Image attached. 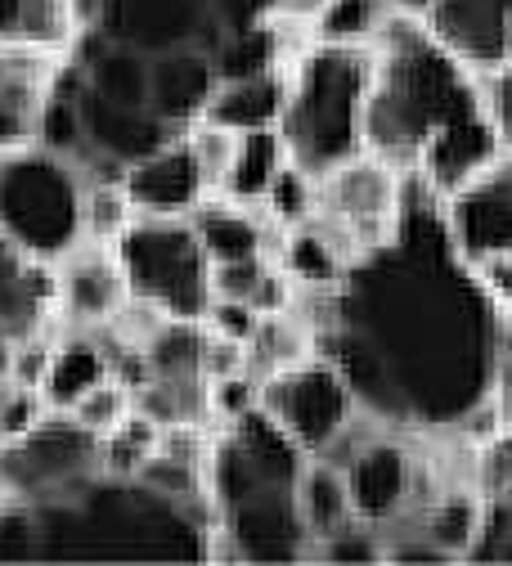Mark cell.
I'll list each match as a JSON object with an SVG mask.
<instances>
[{"label":"cell","instance_id":"obj_1","mask_svg":"<svg viewBox=\"0 0 512 566\" xmlns=\"http://www.w3.org/2000/svg\"><path fill=\"white\" fill-rule=\"evenodd\" d=\"M359 409L396 432H454L499 396L503 315L472 261L450 243L441 193L405 176V207L387 239L337 279V319L315 337Z\"/></svg>","mask_w":512,"mask_h":566},{"label":"cell","instance_id":"obj_2","mask_svg":"<svg viewBox=\"0 0 512 566\" xmlns=\"http://www.w3.org/2000/svg\"><path fill=\"white\" fill-rule=\"evenodd\" d=\"M369 45L364 149L405 176H422L441 198L503 154L477 73L436 41L427 14L391 10Z\"/></svg>","mask_w":512,"mask_h":566},{"label":"cell","instance_id":"obj_3","mask_svg":"<svg viewBox=\"0 0 512 566\" xmlns=\"http://www.w3.org/2000/svg\"><path fill=\"white\" fill-rule=\"evenodd\" d=\"M211 490L176 504L139 476L86 481L0 509V562H202L216 531Z\"/></svg>","mask_w":512,"mask_h":566},{"label":"cell","instance_id":"obj_4","mask_svg":"<svg viewBox=\"0 0 512 566\" xmlns=\"http://www.w3.org/2000/svg\"><path fill=\"white\" fill-rule=\"evenodd\" d=\"M306 450L288 441L265 409H243L226 422L211 446L207 485L216 500V531L207 535V557L230 562H306L311 531L297 504Z\"/></svg>","mask_w":512,"mask_h":566},{"label":"cell","instance_id":"obj_5","mask_svg":"<svg viewBox=\"0 0 512 566\" xmlns=\"http://www.w3.org/2000/svg\"><path fill=\"white\" fill-rule=\"evenodd\" d=\"M374 82V45L306 41L288 59V99L279 135L288 158L324 180L333 167L364 154V99Z\"/></svg>","mask_w":512,"mask_h":566},{"label":"cell","instance_id":"obj_6","mask_svg":"<svg viewBox=\"0 0 512 566\" xmlns=\"http://www.w3.org/2000/svg\"><path fill=\"white\" fill-rule=\"evenodd\" d=\"M86 176L77 163L45 149H0V234L36 261H63L86 239Z\"/></svg>","mask_w":512,"mask_h":566},{"label":"cell","instance_id":"obj_7","mask_svg":"<svg viewBox=\"0 0 512 566\" xmlns=\"http://www.w3.org/2000/svg\"><path fill=\"white\" fill-rule=\"evenodd\" d=\"M130 297L158 306L167 319H202L211 306V252L194 217H135L113 243Z\"/></svg>","mask_w":512,"mask_h":566},{"label":"cell","instance_id":"obj_8","mask_svg":"<svg viewBox=\"0 0 512 566\" xmlns=\"http://www.w3.org/2000/svg\"><path fill=\"white\" fill-rule=\"evenodd\" d=\"M257 409H265V418L288 441H297L306 454H320L355 418L359 400L333 360L311 356L265 374L257 382Z\"/></svg>","mask_w":512,"mask_h":566},{"label":"cell","instance_id":"obj_9","mask_svg":"<svg viewBox=\"0 0 512 566\" xmlns=\"http://www.w3.org/2000/svg\"><path fill=\"white\" fill-rule=\"evenodd\" d=\"M104 468V437L82 428L67 409H50L19 441H0V472L10 476L14 500L67 490Z\"/></svg>","mask_w":512,"mask_h":566},{"label":"cell","instance_id":"obj_10","mask_svg":"<svg viewBox=\"0 0 512 566\" xmlns=\"http://www.w3.org/2000/svg\"><path fill=\"white\" fill-rule=\"evenodd\" d=\"M400 207H405V171H396L369 149L333 167L315 185V211L324 221H333L359 252L396 230Z\"/></svg>","mask_w":512,"mask_h":566},{"label":"cell","instance_id":"obj_11","mask_svg":"<svg viewBox=\"0 0 512 566\" xmlns=\"http://www.w3.org/2000/svg\"><path fill=\"white\" fill-rule=\"evenodd\" d=\"M441 217L463 261L481 265L494 256H512V154L503 149L494 163L450 189L441 198Z\"/></svg>","mask_w":512,"mask_h":566},{"label":"cell","instance_id":"obj_12","mask_svg":"<svg viewBox=\"0 0 512 566\" xmlns=\"http://www.w3.org/2000/svg\"><path fill=\"white\" fill-rule=\"evenodd\" d=\"M104 36L139 45L144 54H163V50L216 54L226 41L221 0H108Z\"/></svg>","mask_w":512,"mask_h":566},{"label":"cell","instance_id":"obj_13","mask_svg":"<svg viewBox=\"0 0 512 566\" xmlns=\"http://www.w3.org/2000/svg\"><path fill=\"white\" fill-rule=\"evenodd\" d=\"M59 279V319L72 328H108L130 302V279L113 243L82 239L63 261H54Z\"/></svg>","mask_w":512,"mask_h":566},{"label":"cell","instance_id":"obj_14","mask_svg":"<svg viewBox=\"0 0 512 566\" xmlns=\"http://www.w3.org/2000/svg\"><path fill=\"white\" fill-rule=\"evenodd\" d=\"M422 468L414 463L409 446L396 437V428H383L369 446H364L351 468H346V481H351V500H355V517L374 522V526H387L396 522L400 513H414V500L422 490Z\"/></svg>","mask_w":512,"mask_h":566},{"label":"cell","instance_id":"obj_15","mask_svg":"<svg viewBox=\"0 0 512 566\" xmlns=\"http://www.w3.org/2000/svg\"><path fill=\"white\" fill-rule=\"evenodd\" d=\"M126 189L139 217H194L198 202L211 193L189 135H176L154 154H144L139 163H130Z\"/></svg>","mask_w":512,"mask_h":566},{"label":"cell","instance_id":"obj_16","mask_svg":"<svg viewBox=\"0 0 512 566\" xmlns=\"http://www.w3.org/2000/svg\"><path fill=\"white\" fill-rule=\"evenodd\" d=\"M427 23L459 63L477 77L512 54V10L508 0H431Z\"/></svg>","mask_w":512,"mask_h":566},{"label":"cell","instance_id":"obj_17","mask_svg":"<svg viewBox=\"0 0 512 566\" xmlns=\"http://www.w3.org/2000/svg\"><path fill=\"white\" fill-rule=\"evenodd\" d=\"M283 99H288V63L257 67V73H239V77H216L198 122L230 126L239 135L265 130V126H279Z\"/></svg>","mask_w":512,"mask_h":566},{"label":"cell","instance_id":"obj_18","mask_svg":"<svg viewBox=\"0 0 512 566\" xmlns=\"http://www.w3.org/2000/svg\"><path fill=\"white\" fill-rule=\"evenodd\" d=\"M149 82H154V108L171 126L189 130L202 117L207 95L216 86V63L207 50H163L154 54Z\"/></svg>","mask_w":512,"mask_h":566},{"label":"cell","instance_id":"obj_19","mask_svg":"<svg viewBox=\"0 0 512 566\" xmlns=\"http://www.w3.org/2000/svg\"><path fill=\"white\" fill-rule=\"evenodd\" d=\"M113 378V356L100 333L82 328V333H67L54 342V356H50V369H45V400L50 409H67L77 396H86L95 382Z\"/></svg>","mask_w":512,"mask_h":566},{"label":"cell","instance_id":"obj_20","mask_svg":"<svg viewBox=\"0 0 512 566\" xmlns=\"http://www.w3.org/2000/svg\"><path fill=\"white\" fill-rule=\"evenodd\" d=\"M288 145L279 126H265V130H243L239 135V149H234V163H230V176L221 185V198L230 202H243V207H261L270 185L279 180V171L288 167Z\"/></svg>","mask_w":512,"mask_h":566},{"label":"cell","instance_id":"obj_21","mask_svg":"<svg viewBox=\"0 0 512 566\" xmlns=\"http://www.w3.org/2000/svg\"><path fill=\"white\" fill-rule=\"evenodd\" d=\"M297 504H302L311 544H315V539H328V535L342 531V526H351V522H355V500H351L346 468H333V463H324V459L311 454L306 468H302Z\"/></svg>","mask_w":512,"mask_h":566},{"label":"cell","instance_id":"obj_22","mask_svg":"<svg viewBox=\"0 0 512 566\" xmlns=\"http://www.w3.org/2000/svg\"><path fill=\"white\" fill-rule=\"evenodd\" d=\"M320 356V346H315V333L292 315V311H270L257 319L252 337H248V374L261 382L265 374L274 369H288V365H297V360H311Z\"/></svg>","mask_w":512,"mask_h":566},{"label":"cell","instance_id":"obj_23","mask_svg":"<svg viewBox=\"0 0 512 566\" xmlns=\"http://www.w3.org/2000/svg\"><path fill=\"white\" fill-rule=\"evenodd\" d=\"M481 513H485V500L481 494H468V490H450L441 500H431L422 513H418V526L441 544L454 562L472 553L477 544V531H481Z\"/></svg>","mask_w":512,"mask_h":566},{"label":"cell","instance_id":"obj_24","mask_svg":"<svg viewBox=\"0 0 512 566\" xmlns=\"http://www.w3.org/2000/svg\"><path fill=\"white\" fill-rule=\"evenodd\" d=\"M10 36L36 50H50V54H72V45L82 41L67 0H19Z\"/></svg>","mask_w":512,"mask_h":566},{"label":"cell","instance_id":"obj_25","mask_svg":"<svg viewBox=\"0 0 512 566\" xmlns=\"http://www.w3.org/2000/svg\"><path fill=\"white\" fill-rule=\"evenodd\" d=\"M139 217L126 176L122 180H86V202H82V226L91 243H117L126 234V226Z\"/></svg>","mask_w":512,"mask_h":566},{"label":"cell","instance_id":"obj_26","mask_svg":"<svg viewBox=\"0 0 512 566\" xmlns=\"http://www.w3.org/2000/svg\"><path fill=\"white\" fill-rule=\"evenodd\" d=\"M158 437H163V422H154L149 413L130 409L117 428L104 437V472H117V476H135L149 454L158 450Z\"/></svg>","mask_w":512,"mask_h":566},{"label":"cell","instance_id":"obj_27","mask_svg":"<svg viewBox=\"0 0 512 566\" xmlns=\"http://www.w3.org/2000/svg\"><path fill=\"white\" fill-rule=\"evenodd\" d=\"M391 6L387 0H333L324 19L315 23V41H351V45H369L378 28L387 23Z\"/></svg>","mask_w":512,"mask_h":566},{"label":"cell","instance_id":"obj_28","mask_svg":"<svg viewBox=\"0 0 512 566\" xmlns=\"http://www.w3.org/2000/svg\"><path fill=\"white\" fill-rule=\"evenodd\" d=\"M306 562H333V566H369V562H383V531L374 522L355 517L351 526L333 531L328 539H315Z\"/></svg>","mask_w":512,"mask_h":566},{"label":"cell","instance_id":"obj_29","mask_svg":"<svg viewBox=\"0 0 512 566\" xmlns=\"http://www.w3.org/2000/svg\"><path fill=\"white\" fill-rule=\"evenodd\" d=\"M130 409H135V391H130L122 378H104V382H95L86 396H77V400L67 405V413L77 418L82 428H91L95 437H108Z\"/></svg>","mask_w":512,"mask_h":566},{"label":"cell","instance_id":"obj_30","mask_svg":"<svg viewBox=\"0 0 512 566\" xmlns=\"http://www.w3.org/2000/svg\"><path fill=\"white\" fill-rule=\"evenodd\" d=\"M185 135H189L198 163H202V176H207L211 193H221V185L230 176V163H234V149H239V130L216 126V122H194Z\"/></svg>","mask_w":512,"mask_h":566},{"label":"cell","instance_id":"obj_31","mask_svg":"<svg viewBox=\"0 0 512 566\" xmlns=\"http://www.w3.org/2000/svg\"><path fill=\"white\" fill-rule=\"evenodd\" d=\"M468 557H477V562H512V490L499 494V500H485L481 531H477V544H472Z\"/></svg>","mask_w":512,"mask_h":566},{"label":"cell","instance_id":"obj_32","mask_svg":"<svg viewBox=\"0 0 512 566\" xmlns=\"http://www.w3.org/2000/svg\"><path fill=\"white\" fill-rule=\"evenodd\" d=\"M477 490L481 500H499V494L512 490V428L477 446Z\"/></svg>","mask_w":512,"mask_h":566},{"label":"cell","instance_id":"obj_33","mask_svg":"<svg viewBox=\"0 0 512 566\" xmlns=\"http://www.w3.org/2000/svg\"><path fill=\"white\" fill-rule=\"evenodd\" d=\"M481 91H485V113H490V122L499 130V145L512 154V54L499 67H490Z\"/></svg>","mask_w":512,"mask_h":566},{"label":"cell","instance_id":"obj_34","mask_svg":"<svg viewBox=\"0 0 512 566\" xmlns=\"http://www.w3.org/2000/svg\"><path fill=\"white\" fill-rule=\"evenodd\" d=\"M328 6H333V0H274V19H279L283 28H302V32L311 36Z\"/></svg>","mask_w":512,"mask_h":566},{"label":"cell","instance_id":"obj_35","mask_svg":"<svg viewBox=\"0 0 512 566\" xmlns=\"http://www.w3.org/2000/svg\"><path fill=\"white\" fill-rule=\"evenodd\" d=\"M10 356H14V337L0 328V400H6V391H10Z\"/></svg>","mask_w":512,"mask_h":566},{"label":"cell","instance_id":"obj_36","mask_svg":"<svg viewBox=\"0 0 512 566\" xmlns=\"http://www.w3.org/2000/svg\"><path fill=\"white\" fill-rule=\"evenodd\" d=\"M499 405H503V428H512V369L499 378Z\"/></svg>","mask_w":512,"mask_h":566},{"label":"cell","instance_id":"obj_37","mask_svg":"<svg viewBox=\"0 0 512 566\" xmlns=\"http://www.w3.org/2000/svg\"><path fill=\"white\" fill-rule=\"evenodd\" d=\"M391 10H405V14H427L431 10V0H387Z\"/></svg>","mask_w":512,"mask_h":566},{"label":"cell","instance_id":"obj_38","mask_svg":"<svg viewBox=\"0 0 512 566\" xmlns=\"http://www.w3.org/2000/svg\"><path fill=\"white\" fill-rule=\"evenodd\" d=\"M14 6L19 0H0V36H10V28H14Z\"/></svg>","mask_w":512,"mask_h":566}]
</instances>
